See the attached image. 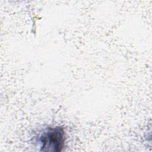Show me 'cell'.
Here are the masks:
<instances>
[{
	"label": "cell",
	"instance_id": "6da1fadb",
	"mask_svg": "<svg viewBox=\"0 0 152 152\" xmlns=\"http://www.w3.org/2000/svg\"><path fill=\"white\" fill-rule=\"evenodd\" d=\"M65 140V133L63 128H49L40 137V151H61L64 147Z\"/></svg>",
	"mask_w": 152,
	"mask_h": 152
}]
</instances>
